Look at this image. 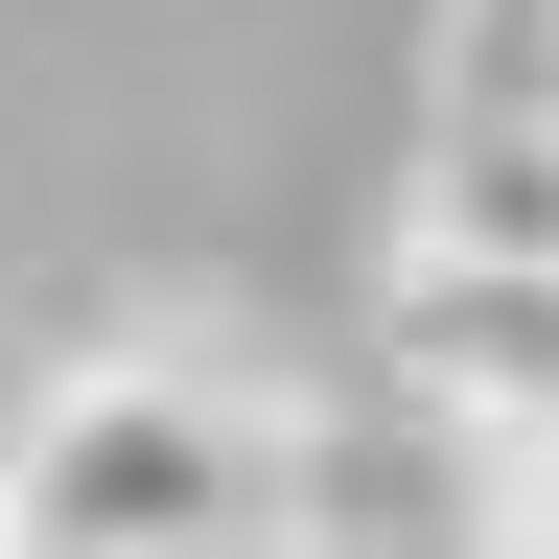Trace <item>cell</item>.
Wrapping results in <instances>:
<instances>
[{"label": "cell", "instance_id": "cell-1", "mask_svg": "<svg viewBox=\"0 0 559 559\" xmlns=\"http://www.w3.org/2000/svg\"><path fill=\"white\" fill-rule=\"evenodd\" d=\"M0 513H24V559H304L326 443L234 349H70L0 419Z\"/></svg>", "mask_w": 559, "mask_h": 559}, {"label": "cell", "instance_id": "cell-2", "mask_svg": "<svg viewBox=\"0 0 559 559\" xmlns=\"http://www.w3.org/2000/svg\"><path fill=\"white\" fill-rule=\"evenodd\" d=\"M396 373L419 419H466V443H559V257H466V234H396Z\"/></svg>", "mask_w": 559, "mask_h": 559}, {"label": "cell", "instance_id": "cell-3", "mask_svg": "<svg viewBox=\"0 0 559 559\" xmlns=\"http://www.w3.org/2000/svg\"><path fill=\"white\" fill-rule=\"evenodd\" d=\"M466 559H559V443H489V513H466Z\"/></svg>", "mask_w": 559, "mask_h": 559}, {"label": "cell", "instance_id": "cell-4", "mask_svg": "<svg viewBox=\"0 0 559 559\" xmlns=\"http://www.w3.org/2000/svg\"><path fill=\"white\" fill-rule=\"evenodd\" d=\"M0 559H24V513H0Z\"/></svg>", "mask_w": 559, "mask_h": 559}]
</instances>
